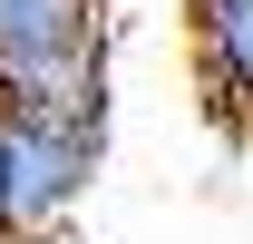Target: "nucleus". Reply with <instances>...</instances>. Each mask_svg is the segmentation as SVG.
I'll return each instance as SVG.
<instances>
[{"label":"nucleus","mask_w":253,"mask_h":244,"mask_svg":"<svg viewBox=\"0 0 253 244\" xmlns=\"http://www.w3.org/2000/svg\"><path fill=\"white\" fill-rule=\"evenodd\" d=\"M195 59H205V98L253 118V0H195Z\"/></svg>","instance_id":"nucleus-2"},{"label":"nucleus","mask_w":253,"mask_h":244,"mask_svg":"<svg viewBox=\"0 0 253 244\" xmlns=\"http://www.w3.org/2000/svg\"><path fill=\"white\" fill-rule=\"evenodd\" d=\"M88 166H97L88 127H68V118H10V108H0V235L39 244L78 195H88Z\"/></svg>","instance_id":"nucleus-1"}]
</instances>
